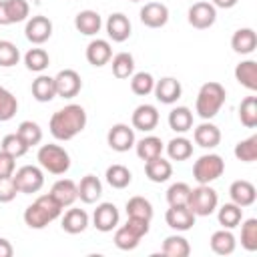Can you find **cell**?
<instances>
[{
	"label": "cell",
	"instance_id": "1",
	"mask_svg": "<svg viewBox=\"0 0 257 257\" xmlns=\"http://www.w3.org/2000/svg\"><path fill=\"white\" fill-rule=\"evenodd\" d=\"M86 126V110L80 104H66L58 108L48 122L50 135L56 141H70Z\"/></svg>",
	"mask_w": 257,
	"mask_h": 257
},
{
	"label": "cell",
	"instance_id": "2",
	"mask_svg": "<svg viewBox=\"0 0 257 257\" xmlns=\"http://www.w3.org/2000/svg\"><path fill=\"white\" fill-rule=\"evenodd\" d=\"M225 98H227V92H225V86L221 82H215V80L205 82L197 92L195 112L203 120H211L213 116H217V112L225 104Z\"/></svg>",
	"mask_w": 257,
	"mask_h": 257
},
{
	"label": "cell",
	"instance_id": "3",
	"mask_svg": "<svg viewBox=\"0 0 257 257\" xmlns=\"http://www.w3.org/2000/svg\"><path fill=\"white\" fill-rule=\"evenodd\" d=\"M62 213V207L52 199V195H40L32 205L26 207L24 211V223L30 229H44L48 223L58 219Z\"/></svg>",
	"mask_w": 257,
	"mask_h": 257
},
{
	"label": "cell",
	"instance_id": "4",
	"mask_svg": "<svg viewBox=\"0 0 257 257\" xmlns=\"http://www.w3.org/2000/svg\"><path fill=\"white\" fill-rule=\"evenodd\" d=\"M36 161L38 165L52 173V175H64L68 169H70V155L66 153L64 147L60 145H54V143H48V145H42L38 149V155H36Z\"/></svg>",
	"mask_w": 257,
	"mask_h": 257
},
{
	"label": "cell",
	"instance_id": "5",
	"mask_svg": "<svg viewBox=\"0 0 257 257\" xmlns=\"http://www.w3.org/2000/svg\"><path fill=\"white\" fill-rule=\"evenodd\" d=\"M217 205H219V197H217V191L213 187L199 185V187L191 189L187 207L195 213V217H209V215H213Z\"/></svg>",
	"mask_w": 257,
	"mask_h": 257
},
{
	"label": "cell",
	"instance_id": "6",
	"mask_svg": "<svg viewBox=\"0 0 257 257\" xmlns=\"http://www.w3.org/2000/svg\"><path fill=\"white\" fill-rule=\"evenodd\" d=\"M225 171V161L215 155V153H209V155H203L195 161L193 165V179L199 183V185H211L213 181H217Z\"/></svg>",
	"mask_w": 257,
	"mask_h": 257
},
{
	"label": "cell",
	"instance_id": "7",
	"mask_svg": "<svg viewBox=\"0 0 257 257\" xmlns=\"http://www.w3.org/2000/svg\"><path fill=\"white\" fill-rule=\"evenodd\" d=\"M14 185L18 189V193H24V195H32V193H38L44 185V173H42V167H36V165H24L20 167L14 175Z\"/></svg>",
	"mask_w": 257,
	"mask_h": 257
},
{
	"label": "cell",
	"instance_id": "8",
	"mask_svg": "<svg viewBox=\"0 0 257 257\" xmlns=\"http://www.w3.org/2000/svg\"><path fill=\"white\" fill-rule=\"evenodd\" d=\"M106 143L112 151L116 153H126L128 149L135 147L137 139H135V128L124 124V122H116L110 126L108 135H106Z\"/></svg>",
	"mask_w": 257,
	"mask_h": 257
},
{
	"label": "cell",
	"instance_id": "9",
	"mask_svg": "<svg viewBox=\"0 0 257 257\" xmlns=\"http://www.w3.org/2000/svg\"><path fill=\"white\" fill-rule=\"evenodd\" d=\"M187 20L197 30L211 28L217 20V8L211 2H195L187 12Z\"/></svg>",
	"mask_w": 257,
	"mask_h": 257
},
{
	"label": "cell",
	"instance_id": "10",
	"mask_svg": "<svg viewBox=\"0 0 257 257\" xmlns=\"http://www.w3.org/2000/svg\"><path fill=\"white\" fill-rule=\"evenodd\" d=\"M54 88H56V96L74 98L82 88V78L76 70L64 68L54 76Z\"/></svg>",
	"mask_w": 257,
	"mask_h": 257
},
{
	"label": "cell",
	"instance_id": "11",
	"mask_svg": "<svg viewBox=\"0 0 257 257\" xmlns=\"http://www.w3.org/2000/svg\"><path fill=\"white\" fill-rule=\"evenodd\" d=\"M24 34H26V38H28L32 44H42V42H46V40L52 36V22H50V18H46V16H42V14L28 18V20H26Z\"/></svg>",
	"mask_w": 257,
	"mask_h": 257
},
{
	"label": "cell",
	"instance_id": "12",
	"mask_svg": "<svg viewBox=\"0 0 257 257\" xmlns=\"http://www.w3.org/2000/svg\"><path fill=\"white\" fill-rule=\"evenodd\" d=\"M92 223L100 233H108L118 225V209L114 203H100L92 213Z\"/></svg>",
	"mask_w": 257,
	"mask_h": 257
},
{
	"label": "cell",
	"instance_id": "13",
	"mask_svg": "<svg viewBox=\"0 0 257 257\" xmlns=\"http://www.w3.org/2000/svg\"><path fill=\"white\" fill-rule=\"evenodd\" d=\"M141 22L149 28H163L169 22V8L163 2H147L141 12Z\"/></svg>",
	"mask_w": 257,
	"mask_h": 257
},
{
	"label": "cell",
	"instance_id": "14",
	"mask_svg": "<svg viewBox=\"0 0 257 257\" xmlns=\"http://www.w3.org/2000/svg\"><path fill=\"white\" fill-rule=\"evenodd\" d=\"M153 92H155V98H157L159 102H163V104H173V102H177V100L181 98L183 86H181V82H179L177 78L165 76V78H161V80H155Z\"/></svg>",
	"mask_w": 257,
	"mask_h": 257
},
{
	"label": "cell",
	"instance_id": "15",
	"mask_svg": "<svg viewBox=\"0 0 257 257\" xmlns=\"http://www.w3.org/2000/svg\"><path fill=\"white\" fill-rule=\"evenodd\" d=\"M133 128L143 131V133H151L157 128L159 124V110L153 104H139L131 116Z\"/></svg>",
	"mask_w": 257,
	"mask_h": 257
},
{
	"label": "cell",
	"instance_id": "16",
	"mask_svg": "<svg viewBox=\"0 0 257 257\" xmlns=\"http://www.w3.org/2000/svg\"><path fill=\"white\" fill-rule=\"evenodd\" d=\"M165 221L175 231H189L195 225V213L187 205H177V207L169 205L165 213Z\"/></svg>",
	"mask_w": 257,
	"mask_h": 257
},
{
	"label": "cell",
	"instance_id": "17",
	"mask_svg": "<svg viewBox=\"0 0 257 257\" xmlns=\"http://www.w3.org/2000/svg\"><path fill=\"white\" fill-rule=\"evenodd\" d=\"M104 28H106V34H108V38H110L112 42H124V40H128V36H131V20H128V16H124L122 12L110 14V16L106 18Z\"/></svg>",
	"mask_w": 257,
	"mask_h": 257
},
{
	"label": "cell",
	"instance_id": "18",
	"mask_svg": "<svg viewBox=\"0 0 257 257\" xmlns=\"http://www.w3.org/2000/svg\"><path fill=\"white\" fill-rule=\"evenodd\" d=\"M229 197H231V203L239 205V207H251L257 199V191H255V185L245 181V179H239V181H233L231 187H229Z\"/></svg>",
	"mask_w": 257,
	"mask_h": 257
},
{
	"label": "cell",
	"instance_id": "19",
	"mask_svg": "<svg viewBox=\"0 0 257 257\" xmlns=\"http://www.w3.org/2000/svg\"><path fill=\"white\" fill-rule=\"evenodd\" d=\"M110 58H112V48H110L108 40L94 38V40L88 42V46H86V60H88V64L100 68V66L108 64Z\"/></svg>",
	"mask_w": 257,
	"mask_h": 257
},
{
	"label": "cell",
	"instance_id": "20",
	"mask_svg": "<svg viewBox=\"0 0 257 257\" xmlns=\"http://www.w3.org/2000/svg\"><path fill=\"white\" fill-rule=\"evenodd\" d=\"M50 195L52 199L64 209V207H70L76 199H78V189H76V183L70 181V179H58L52 189H50Z\"/></svg>",
	"mask_w": 257,
	"mask_h": 257
},
{
	"label": "cell",
	"instance_id": "21",
	"mask_svg": "<svg viewBox=\"0 0 257 257\" xmlns=\"http://www.w3.org/2000/svg\"><path fill=\"white\" fill-rule=\"evenodd\" d=\"M193 139L201 149H215L221 143V131L217 124L205 120L199 126H195L193 131Z\"/></svg>",
	"mask_w": 257,
	"mask_h": 257
},
{
	"label": "cell",
	"instance_id": "22",
	"mask_svg": "<svg viewBox=\"0 0 257 257\" xmlns=\"http://www.w3.org/2000/svg\"><path fill=\"white\" fill-rule=\"evenodd\" d=\"M145 175L153 183H165L173 175V165L163 157H155L151 161H145Z\"/></svg>",
	"mask_w": 257,
	"mask_h": 257
},
{
	"label": "cell",
	"instance_id": "23",
	"mask_svg": "<svg viewBox=\"0 0 257 257\" xmlns=\"http://www.w3.org/2000/svg\"><path fill=\"white\" fill-rule=\"evenodd\" d=\"M76 189H78V199L82 203H86V205L96 203L100 199V195H102V183L94 175H84L80 179V183L76 185Z\"/></svg>",
	"mask_w": 257,
	"mask_h": 257
},
{
	"label": "cell",
	"instance_id": "24",
	"mask_svg": "<svg viewBox=\"0 0 257 257\" xmlns=\"http://www.w3.org/2000/svg\"><path fill=\"white\" fill-rule=\"evenodd\" d=\"M74 26L80 34L84 36H94L96 32H100L102 28V18L98 12L94 10H80L76 16H74Z\"/></svg>",
	"mask_w": 257,
	"mask_h": 257
},
{
	"label": "cell",
	"instance_id": "25",
	"mask_svg": "<svg viewBox=\"0 0 257 257\" xmlns=\"http://www.w3.org/2000/svg\"><path fill=\"white\" fill-rule=\"evenodd\" d=\"M231 48L237 54H251L257 48V34L253 28H239L231 36Z\"/></svg>",
	"mask_w": 257,
	"mask_h": 257
},
{
	"label": "cell",
	"instance_id": "26",
	"mask_svg": "<svg viewBox=\"0 0 257 257\" xmlns=\"http://www.w3.org/2000/svg\"><path fill=\"white\" fill-rule=\"evenodd\" d=\"M32 96L34 100L38 102H50L54 96H56V88H54V76H48V74H38L34 80H32Z\"/></svg>",
	"mask_w": 257,
	"mask_h": 257
},
{
	"label": "cell",
	"instance_id": "27",
	"mask_svg": "<svg viewBox=\"0 0 257 257\" xmlns=\"http://www.w3.org/2000/svg\"><path fill=\"white\" fill-rule=\"evenodd\" d=\"M209 245H211V251L217 255H231L237 247V241H235V235L231 233V229H219L211 235Z\"/></svg>",
	"mask_w": 257,
	"mask_h": 257
},
{
	"label": "cell",
	"instance_id": "28",
	"mask_svg": "<svg viewBox=\"0 0 257 257\" xmlns=\"http://www.w3.org/2000/svg\"><path fill=\"white\" fill-rule=\"evenodd\" d=\"M235 80L245 86L247 90H257V62L255 60H243L235 66Z\"/></svg>",
	"mask_w": 257,
	"mask_h": 257
},
{
	"label": "cell",
	"instance_id": "29",
	"mask_svg": "<svg viewBox=\"0 0 257 257\" xmlns=\"http://www.w3.org/2000/svg\"><path fill=\"white\" fill-rule=\"evenodd\" d=\"M135 149H137V157H139L141 161H151V159L163 155L165 145H163V141H161L159 137L149 135V137H143L141 141H137V143H135Z\"/></svg>",
	"mask_w": 257,
	"mask_h": 257
},
{
	"label": "cell",
	"instance_id": "30",
	"mask_svg": "<svg viewBox=\"0 0 257 257\" xmlns=\"http://www.w3.org/2000/svg\"><path fill=\"white\" fill-rule=\"evenodd\" d=\"M62 229L70 235H76V233H82L86 227H88V213L84 209H68L62 217Z\"/></svg>",
	"mask_w": 257,
	"mask_h": 257
},
{
	"label": "cell",
	"instance_id": "31",
	"mask_svg": "<svg viewBox=\"0 0 257 257\" xmlns=\"http://www.w3.org/2000/svg\"><path fill=\"white\" fill-rule=\"evenodd\" d=\"M169 126L175 133H179V135L191 131L193 128V112H191V108H187V106H175L169 112Z\"/></svg>",
	"mask_w": 257,
	"mask_h": 257
},
{
	"label": "cell",
	"instance_id": "32",
	"mask_svg": "<svg viewBox=\"0 0 257 257\" xmlns=\"http://www.w3.org/2000/svg\"><path fill=\"white\" fill-rule=\"evenodd\" d=\"M110 66H112V74L120 80L131 78L135 74V58L131 52H118L110 58Z\"/></svg>",
	"mask_w": 257,
	"mask_h": 257
},
{
	"label": "cell",
	"instance_id": "33",
	"mask_svg": "<svg viewBox=\"0 0 257 257\" xmlns=\"http://www.w3.org/2000/svg\"><path fill=\"white\" fill-rule=\"evenodd\" d=\"M217 219H219V225L223 229H235L243 221V207H239L235 203H225L219 209Z\"/></svg>",
	"mask_w": 257,
	"mask_h": 257
},
{
	"label": "cell",
	"instance_id": "34",
	"mask_svg": "<svg viewBox=\"0 0 257 257\" xmlns=\"http://www.w3.org/2000/svg\"><path fill=\"white\" fill-rule=\"evenodd\" d=\"M167 155L171 161H187L193 155V143L187 137H175L167 143Z\"/></svg>",
	"mask_w": 257,
	"mask_h": 257
},
{
	"label": "cell",
	"instance_id": "35",
	"mask_svg": "<svg viewBox=\"0 0 257 257\" xmlns=\"http://www.w3.org/2000/svg\"><path fill=\"white\" fill-rule=\"evenodd\" d=\"M161 251L163 255H169V257H187L191 253V245L183 235H169L163 241Z\"/></svg>",
	"mask_w": 257,
	"mask_h": 257
},
{
	"label": "cell",
	"instance_id": "36",
	"mask_svg": "<svg viewBox=\"0 0 257 257\" xmlns=\"http://www.w3.org/2000/svg\"><path fill=\"white\" fill-rule=\"evenodd\" d=\"M104 177H106V183L112 187V189H124V187H128L131 185V181H133V173L124 167V165H110L108 169H106V173H104Z\"/></svg>",
	"mask_w": 257,
	"mask_h": 257
},
{
	"label": "cell",
	"instance_id": "37",
	"mask_svg": "<svg viewBox=\"0 0 257 257\" xmlns=\"http://www.w3.org/2000/svg\"><path fill=\"white\" fill-rule=\"evenodd\" d=\"M16 135L28 145V149L40 145V141H42V128L34 120H22L18 124V128H16Z\"/></svg>",
	"mask_w": 257,
	"mask_h": 257
},
{
	"label": "cell",
	"instance_id": "38",
	"mask_svg": "<svg viewBox=\"0 0 257 257\" xmlns=\"http://www.w3.org/2000/svg\"><path fill=\"white\" fill-rule=\"evenodd\" d=\"M239 120L247 128L257 126V96H245L239 104Z\"/></svg>",
	"mask_w": 257,
	"mask_h": 257
},
{
	"label": "cell",
	"instance_id": "39",
	"mask_svg": "<svg viewBox=\"0 0 257 257\" xmlns=\"http://www.w3.org/2000/svg\"><path fill=\"white\" fill-rule=\"evenodd\" d=\"M126 215H128V217H139V219L151 221V219H153V205H151V201H147V199L141 197V195L131 197V199L126 201Z\"/></svg>",
	"mask_w": 257,
	"mask_h": 257
},
{
	"label": "cell",
	"instance_id": "40",
	"mask_svg": "<svg viewBox=\"0 0 257 257\" xmlns=\"http://www.w3.org/2000/svg\"><path fill=\"white\" fill-rule=\"evenodd\" d=\"M24 64L28 70L32 72H42L48 68L50 64V56L44 48H30L26 54H24Z\"/></svg>",
	"mask_w": 257,
	"mask_h": 257
},
{
	"label": "cell",
	"instance_id": "41",
	"mask_svg": "<svg viewBox=\"0 0 257 257\" xmlns=\"http://www.w3.org/2000/svg\"><path fill=\"white\" fill-rule=\"evenodd\" d=\"M4 10H6L8 24L22 22L30 14V6H28L26 0H4Z\"/></svg>",
	"mask_w": 257,
	"mask_h": 257
},
{
	"label": "cell",
	"instance_id": "42",
	"mask_svg": "<svg viewBox=\"0 0 257 257\" xmlns=\"http://www.w3.org/2000/svg\"><path fill=\"white\" fill-rule=\"evenodd\" d=\"M153 88H155V78H153L151 72L141 70V72H135V74L131 76V90H133L135 94L147 96V94L153 92Z\"/></svg>",
	"mask_w": 257,
	"mask_h": 257
},
{
	"label": "cell",
	"instance_id": "43",
	"mask_svg": "<svg viewBox=\"0 0 257 257\" xmlns=\"http://www.w3.org/2000/svg\"><path fill=\"white\" fill-rule=\"evenodd\" d=\"M235 157L243 163H253L257 159V135H251L249 139H243L235 145Z\"/></svg>",
	"mask_w": 257,
	"mask_h": 257
},
{
	"label": "cell",
	"instance_id": "44",
	"mask_svg": "<svg viewBox=\"0 0 257 257\" xmlns=\"http://www.w3.org/2000/svg\"><path fill=\"white\" fill-rule=\"evenodd\" d=\"M0 151H4L8 155H12L14 159H18V157H24L28 153V145L16 133H12V135H6L0 141Z\"/></svg>",
	"mask_w": 257,
	"mask_h": 257
},
{
	"label": "cell",
	"instance_id": "45",
	"mask_svg": "<svg viewBox=\"0 0 257 257\" xmlns=\"http://www.w3.org/2000/svg\"><path fill=\"white\" fill-rule=\"evenodd\" d=\"M16 110H18V100H16V96H14L8 88L0 86V122L10 120V118L16 114Z\"/></svg>",
	"mask_w": 257,
	"mask_h": 257
},
{
	"label": "cell",
	"instance_id": "46",
	"mask_svg": "<svg viewBox=\"0 0 257 257\" xmlns=\"http://www.w3.org/2000/svg\"><path fill=\"white\" fill-rule=\"evenodd\" d=\"M241 245L247 251H257V219H245L241 225Z\"/></svg>",
	"mask_w": 257,
	"mask_h": 257
},
{
	"label": "cell",
	"instance_id": "47",
	"mask_svg": "<svg viewBox=\"0 0 257 257\" xmlns=\"http://www.w3.org/2000/svg\"><path fill=\"white\" fill-rule=\"evenodd\" d=\"M189 193H191V187H189L187 183H173V185L167 189V203H169L171 207L187 205Z\"/></svg>",
	"mask_w": 257,
	"mask_h": 257
},
{
	"label": "cell",
	"instance_id": "48",
	"mask_svg": "<svg viewBox=\"0 0 257 257\" xmlns=\"http://www.w3.org/2000/svg\"><path fill=\"white\" fill-rule=\"evenodd\" d=\"M20 60V50L14 42L10 40H0V66L2 68H10L14 64H18Z\"/></svg>",
	"mask_w": 257,
	"mask_h": 257
},
{
	"label": "cell",
	"instance_id": "49",
	"mask_svg": "<svg viewBox=\"0 0 257 257\" xmlns=\"http://www.w3.org/2000/svg\"><path fill=\"white\" fill-rule=\"evenodd\" d=\"M114 245L118 247V249H122V251H133L139 243H141V237H137L133 231H128L124 225L122 227H118L116 231H114Z\"/></svg>",
	"mask_w": 257,
	"mask_h": 257
},
{
	"label": "cell",
	"instance_id": "50",
	"mask_svg": "<svg viewBox=\"0 0 257 257\" xmlns=\"http://www.w3.org/2000/svg\"><path fill=\"white\" fill-rule=\"evenodd\" d=\"M18 195V189L14 185L12 177H0V203H10Z\"/></svg>",
	"mask_w": 257,
	"mask_h": 257
},
{
	"label": "cell",
	"instance_id": "51",
	"mask_svg": "<svg viewBox=\"0 0 257 257\" xmlns=\"http://www.w3.org/2000/svg\"><path fill=\"white\" fill-rule=\"evenodd\" d=\"M124 227H126L128 231H133L137 237L143 239V237L149 233V229H151V221H147V219H139V217H128L126 223H124Z\"/></svg>",
	"mask_w": 257,
	"mask_h": 257
},
{
	"label": "cell",
	"instance_id": "52",
	"mask_svg": "<svg viewBox=\"0 0 257 257\" xmlns=\"http://www.w3.org/2000/svg\"><path fill=\"white\" fill-rule=\"evenodd\" d=\"M16 169V159L4 151H0V177H12Z\"/></svg>",
	"mask_w": 257,
	"mask_h": 257
},
{
	"label": "cell",
	"instance_id": "53",
	"mask_svg": "<svg viewBox=\"0 0 257 257\" xmlns=\"http://www.w3.org/2000/svg\"><path fill=\"white\" fill-rule=\"evenodd\" d=\"M12 253H14V249H12L10 241L0 237V257H12Z\"/></svg>",
	"mask_w": 257,
	"mask_h": 257
},
{
	"label": "cell",
	"instance_id": "54",
	"mask_svg": "<svg viewBox=\"0 0 257 257\" xmlns=\"http://www.w3.org/2000/svg\"><path fill=\"white\" fill-rule=\"evenodd\" d=\"M237 2H239V0H211V4H213L215 8H223V10L233 8Z\"/></svg>",
	"mask_w": 257,
	"mask_h": 257
},
{
	"label": "cell",
	"instance_id": "55",
	"mask_svg": "<svg viewBox=\"0 0 257 257\" xmlns=\"http://www.w3.org/2000/svg\"><path fill=\"white\" fill-rule=\"evenodd\" d=\"M0 26H8V18H6V10H4V0H0Z\"/></svg>",
	"mask_w": 257,
	"mask_h": 257
},
{
	"label": "cell",
	"instance_id": "56",
	"mask_svg": "<svg viewBox=\"0 0 257 257\" xmlns=\"http://www.w3.org/2000/svg\"><path fill=\"white\" fill-rule=\"evenodd\" d=\"M131 2H141V0H131Z\"/></svg>",
	"mask_w": 257,
	"mask_h": 257
}]
</instances>
